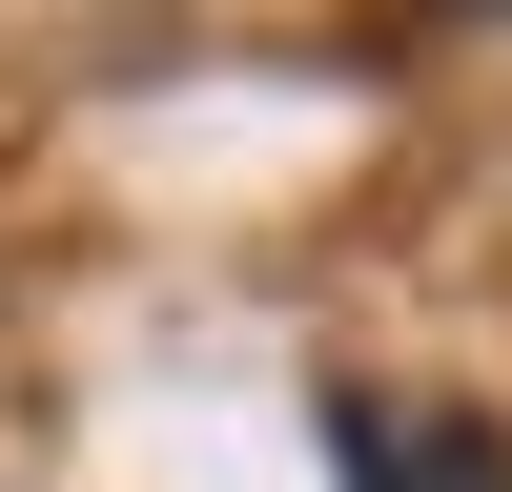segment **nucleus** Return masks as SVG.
Instances as JSON below:
<instances>
[{"mask_svg": "<svg viewBox=\"0 0 512 492\" xmlns=\"http://www.w3.org/2000/svg\"><path fill=\"white\" fill-rule=\"evenodd\" d=\"M328 472L349 492H512V431L451 390H328Z\"/></svg>", "mask_w": 512, "mask_h": 492, "instance_id": "nucleus-1", "label": "nucleus"}, {"mask_svg": "<svg viewBox=\"0 0 512 492\" xmlns=\"http://www.w3.org/2000/svg\"><path fill=\"white\" fill-rule=\"evenodd\" d=\"M431 21H492V0H431Z\"/></svg>", "mask_w": 512, "mask_h": 492, "instance_id": "nucleus-2", "label": "nucleus"}]
</instances>
